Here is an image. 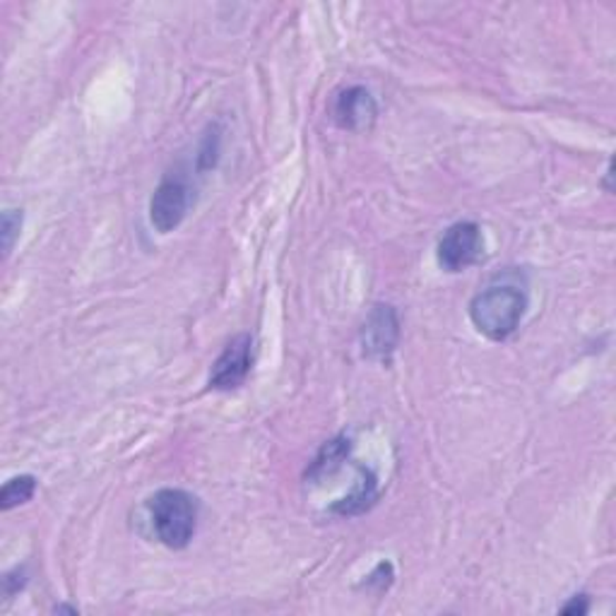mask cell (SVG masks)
Segmentation results:
<instances>
[{
	"label": "cell",
	"mask_w": 616,
	"mask_h": 616,
	"mask_svg": "<svg viewBox=\"0 0 616 616\" xmlns=\"http://www.w3.org/2000/svg\"><path fill=\"white\" fill-rule=\"evenodd\" d=\"M527 297L513 285H494L480 291L470 301V318L484 338L501 342L509 340L525 316Z\"/></svg>",
	"instance_id": "cell-1"
},
{
	"label": "cell",
	"mask_w": 616,
	"mask_h": 616,
	"mask_svg": "<svg viewBox=\"0 0 616 616\" xmlns=\"http://www.w3.org/2000/svg\"><path fill=\"white\" fill-rule=\"evenodd\" d=\"M154 535L170 550H184L198 527V501L184 489H162L147 501Z\"/></svg>",
	"instance_id": "cell-2"
},
{
	"label": "cell",
	"mask_w": 616,
	"mask_h": 616,
	"mask_svg": "<svg viewBox=\"0 0 616 616\" xmlns=\"http://www.w3.org/2000/svg\"><path fill=\"white\" fill-rule=\"evenodd\" d=\"M484 254V236L474 222H458L448 227L439 239L437 258L445 273H462L472 268Z\"/></svg>",
	"instance_id": "cell-3"
},
{
	"label": "cell",
	"mask_w": 616,
	"mask_h": 616,
	"mask_svg": "<svg viewBox=\"0 0 616 616\" xmlns=\"http://www.w3.org/2000/svg\"><path fill=\"white\" fill-rule=\"evenodd\" d=\"M191 205V188L184 178H164L150 201V222L160 234L174 232Z\"/></svg>",
	"instance_id": "cell-4"
},
{
	"label": "cell",
	"mask_w": 616,
	"mask_h": 616,
	"mask_svg": "<svg viewBox=\"0 0 616 616\" xmlns=\"http://www.w3.org/2000/svg\"><path fill=\"white\" fill-rule=\"evenodd\" d=\"M250 367H254V338L250 335H236L215 361L213 373H209V386L215 390L239 388L250 373Z\"/></svg>",
	"instance_id": "cell-5"
},
{
	"label": "cell",
	"mask_w": 616,
	"mask_h": 616,
	"mask_svg": "<svg viewBox=\"0 0 616 616\" xmlns=\"http://www.w3.org/2000/svg\"><path fill=\"white\" fill-rule=\"evenodd\" d=\"M398 338H400V324H398L396 308L388 304H378L371 311V316L367 318V324H363V332H361L363 352L369 357L386 359L396 349Z\"/></svg>",
	"instance_id": "cell-6"
},
{
	"label": "cell",
	"mask_w": 616,
	"mask_h": 616,
	"mask_svg": "<svg viewBox=\"0 0 616 616\" xmlns=\"http://www.w3.org/2000/svg\"><path fill=\"white\" fill-rule=\"evenodd\" d=\"M376 102L369 94V90L363 88H349L340 92L338 102H335V121H338L340 129L347 131H367L376 121Z\"/></svg>",
	"instance_id": "cell-7"
},
{
	"label": "cell",
	"mask_w": 616,
	"mask_h": 616,
	"mask_svg": "<svg viewBox=\"0 0 616 616\" xmlns=\"http://www.w3.org/2000/svg\"><path fill=\"white\" fill-rule=\"evenodd\" d=\"M347 455H349V439L338 437V439L328 441L324 448H320V453L314 460L311 470L306 472V480H326V478H330V474L347 460Z\"/></svg>",
	"instance_id": "cell-8"
},
{
	"label": "cell",
	"mask_w": 616,
	"mask_h": 616,
	"mask_svg": "<svg viewBox=\"0 0 616 616\" xmlns=\"http://www.w3.org/2000/svg\"><path fill=\"white\" fill-rule=\"evenodd\" d=\"M373 499H376V478L369 470L359 468V484L355 486V492L335 503L332 511L340 515H355V513H361L363 509H369Z\"/></svg>",
	"instance_id": "cell-9"
},
{
	"label": "cell",
	"mask_w": 616,
	"mask_h": 616,
	"mask_svg": "<svg viewBox=\"0 0 616 616\" xmlns=\"http://www.w3.org/2000/svg\"><path fill=\"white\" fill-rule=\"evenodd\" d=\"M34 492H37V480L32 474L12 478L10 482H6L3 492H0V509L12 511L16 506H22V503H27L34 496Z\"/></svg>",
	"instance_id": "cell-10"
},
{
	"label": "cell",
	"mask_w": 616,
	"mask_h": 616,
	"mask_svg": "<svg viewBox=\"0 0 616 616\" xmlns=\"http://www.w3.org/2000/svg\"><path fill=\"white\" fill-rule=\"evenodd\" d=\"M20 227H22V213H20V209H8V213L3 215V250H6V256L10 254L12 244H16L18 234H20Z\"/></svg>",
	"instance_id": "cell-11"
},
{
	"label": "cell",
	"mask_w": 616,
	"mask_h": 616,
	"mask_svg": "<svg viewBox=\"0 0 616 616\" xmlns=\"http://www.w3.org/2000/svg\"><path fill=\"white\" fill-rule=\"evenodd\" d=\"M587 609H591V605H587V597L585 595H576L562 612L564 614H585Z\"/></svg>",
	"instance_id": "cell-12"
}]
</instances>
